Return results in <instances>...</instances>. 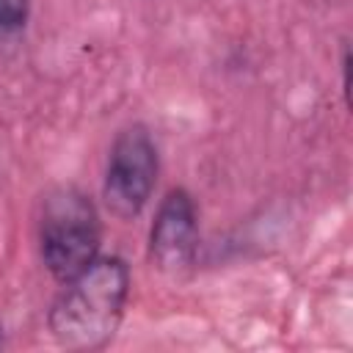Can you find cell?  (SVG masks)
<instances>
[{
    "mask_svg": "<svg viewBox=\"0 0 353 353\" xmlns=\"http://www.w3.org/2000/svg\"><path fill=\"white\" fill-rule=\"evenodd\" d=\"M130 298V268L121 256H97L83 273L63 284L47 325L69 350H99L121 325Z\"/></svg>",
    "mask_w": 353,
    "mask_h": 353,
    "instance_id": "obj_1",
    "label": "cell"
},
{
    "mask_svg": "<svg viewBox=\"0 0 353 353\" xmlns=\"http://www.w3.org/2000/svg\"><path fill=\"white\" fill-rule=\"evenodd\" d=\"M102 226L94 201L66 185L47 193L39 221L41 259L50 276L61 284L83 273L99 256Z\"/></svg>",
    "mask_w": 353,
    "mask_h": 353,
    "instance_id": "obj_2",
    "label": "cell"
},
{
    "mask_svg": "<svg viewBox=\"0 0 353 353\" xmlns=\"http://www.w3.org/2000/svg\"><path fill=\"white\" fill-rule=\"evenodd\" d=\"M157 168H160L157 146L146 132V127L132 124L121 130L110 146V157L105 168L102 199L108 210L121 221L135 218L154 193Z\"/></svg>",
    "mask_w": 353,
    "mask_h": 353,
    "instance_id": "obj_3",
    "label": "cell"
},
{
    "mask_svg": "<svg viewBox=\"0 0 353 353\" xmlns=\"http://www.w3.org/2000/svg\"><path fill=\"white\" fill-rule=\"evenodd\" d=\"M199 245V210L185 188L163 196L149 229V256L165 273H179L193 262Z\"/></svg>",
    "mask_w": 353,
    "mask_h": 353,
    "instance_id": "obj_4",
    "label": "cell"
},
{
    "mask_svg": "<svg viewBox=\"0 0 353 353\" xmlns=\"http://www.w3.org/2000/svg\"><path fill=\"white\" fill-rule=\"evenodd\" d=\"M30 14V0H0V41L17 36Z\"/></svg>",
    "mask_w": 353,
    "mask_h": 353,
    "instance_id": "obj_5",
    "label": "cell"
},
{
    "mask_svg": "<svg viewBox=\"0 0 353 353\" xmlns=\"http://www.w3.org/2000/svg\"><path fill=\"white\" fill-rule=\"evenodd\" d=\"M0 345H3V339H0Z\"/></svg>",
    "mask_w": 353,
    "mask_h": 353,
    "instance_id": "obj_6",
    "label": "cell"
}]
</instances>
